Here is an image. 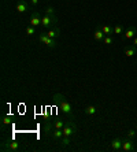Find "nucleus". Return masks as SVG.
<instances>
[{
    "instance_id": "f257e3e1",
    "label": "nucleus",
    "mask_w": 137,
    "mask_h": 152,
    "mask_svg": "<svg viewBox=\"0 0 137 152\" xmlns=\"http://www.w3.org/2000/svg\"><path fill=\"white\" fill-rule=\"evenodd\" d=\"M53 100L56 102V104L59 106V108L63 111L66 115H69V117H73L74 115L73 107H71V104L67 102L66 97H64L62 93H56V95H53Z\"/></svg>"
},
{
    "instance_id": "f03ea898",
    "label": "nucleus",
    "mask_w": 137,
    "mask_h": 152,
    "mask_svg": "<svg viewBox=\"0 0 137 152\" xmlns=\"http://www.w3.org/2000/svg\"><path fill=\"white\" fill-rule=\"evenodd\" d=\"M21 149V145L19 142L15 141V140H8V141H4L1 142V151H12V152H17Z\"/></svg>"
},
{
    "instance_id": "7ed1b4c3",
    "label": "nucleus",
    "mask_w": 137,
    "mask_h": 152,
    "mask_svg": "<svg viewBox=\"0 0 137 152\" xmlns=\"http://www.w3.org/2000/svg\"><path fill=\"white\" fill-rule=\"evenodd\" d=\"M56 17L55 15H44V17L41 18V26H44V28H53V26L56 25Z\"/></svg>"
},
{
    "instance_id": "20e7f679",
    "label": "nucleus",
    "mask_w": 137,
    "mask_h": 152,
    "mask_svg": "<svg viewBox=\"0 0 137 152\" xmlns=\"http://www.w3.org/2000/svg\"><path fill=\"white\" fill-rule=\"evenodd\" d=\"M39 40H40V42L45 44L48 48H55V47H56V41H55V39H49L48 36H47V33L40 34L39 36Z\"/></svg>"
},
{
    "instance_id": "39448f33",
    "label": "nucleus",
    "mask_w": 137,
    "mask_h": 152,
    "mask_svg": "<svg viewBox=\"0 0 137 152\" xmlns=\"http://www.w3.org/2000/svg\"><path fill=\"white\" fill-rule=\"evenodd\" d=\"M75 132H77V126H75L74 122H67V124L63 126V136H66V137L73 136Z\"/></svg>"
},
{
    "instance_id": "423d86ee",
    "label": "nucleus",
    "mask_w": 137,
    "mask_h": 152,
    "mask_svg": "<svg viewBox=\"0 0 137 152\" xmlns=\"http://www.w3.org/2000/svg\"><path fill=\"white\" fill-rule=\"evenodd\" d=\"M122 151L123 152H133V151H137L136 145H134V142L130 140L129 137L125 138L122 141Z\"/></svg>"
},
{
    "instance_id": "0eeeda50",
    "label": "nucleus",
    "mask_w": 137,
    "mask_h": 152,
    "mask_svg": "<svg viewBox=\"0 0 137 152\" xmlns=\"http://www.w3.org/2000/svg\"><path fill=\"white\" fill-rule=\"evenodd\" d=\"M30 25L32 26H41V17H40L39 12H33L32 17H30Z\"/></svg>"
},
{
    "instance_id": "6e6552de",
    "label": "nucleus",
    "mask_w": 137,
    "mask_h": 152,
    "mask_svg": "<svg viewBox=\"0 0 137 152\" xmlns=\"http://www.w3.org/2000/svg\"><path fill=\"white\" fill-rule=\"evenodd\" d=\"M136 34H137V29L134 28V26L133 28H129L127 30L123 32V37H125L126 40H133L134 37H136Z\"/></svg>"
},
{
    "instance_id": "1a4fd4ad",
    "label": "nucleus",
    "mask_w": 137,
    "mask_h": 152,
    "mask_svg": "<svg viewBox=\"0 0 137 152\" xmlns=\"http://www.w3.org/2000/svg\"><path fill=\"white\" fill-rule=\"evenodd\" d=\"M122 138H119V137H116V138H114L113 141H111V149L113 151H122Z\"/></svg>"
},
{
    "instance_id": "9d476101",
    "label": "nucleus",
    "mask_w": 137,
    "mask_h": 152,
    "mask_svg": "<svg viewBox=\"0 0 137 152\" xmlns=\"http://www.w3.org/2000/svg\"><path fill=\"white\" fill-rule=\"evenodd\" d=\"M28 10H29V1H26V0H21V1L17 4L18 12H26Z\"/></svg>"
},
{
    "instance_id": "9b49d317",
    "label": "nucleus",
    "mask_w": 137,
    "mask_h": 152,
    "mask_svg": "<svg viewBox=\"0 0 137 152\" xmlns=\"http://www.w3.org/2000/svg\"><path fill=\"white\" fill-rule=\"evenodd\" d=\"M136 52H137V47H133L132 44H130L129 47H126V48H125V55H126L127 58L134 56V55H136Z\"/></svg>"
},
{
    "instance_id": "f8f14e48",
    "label": "nucleus",
    "mask_w": 137,
    "mask_h": 152,
    "mask_svg": "<svg viewBox=\"0 0 137 152\" xmlns=\"http://www.w3.org/2000/svg\"><path fill=\"white\" fill-rule=\"evenodd\" d=\"M47 36H48L49 39H56V37H59V36H60V29L59 28L51 29V30H48V32H47Z\"/></svg>"
},
{
    "instance_id": "ddd939ff",
    "label": "nucleus",
    "mask_w": 137,
    "mask_h": 152,
    "mask_svg": "<svg viewBox=\"0 0 137 152\" xmlns=\"http://www.w3.org/2000/svg\"><path fill=\"white\" fill-rule=\"evenodd\" d=\"M51 136H52L53 140H58V141H59L60 138L63 137V129H53Z\"/></svg>"
},
{
    "instance_id": "4468645a",
    "label": "nucleus",
    "mask_w": 137,
    "mask_h": 152,
    "mask_svg": "<svg viewBox=\"0 0 137 152\" xmlns=\"http://www.w3.org/2000/svg\"><path fill=\"white\" fill-rule=\"evenodd\" d=\"M100 29L103 30V33H104L105 36H113L114 34V28L110 25H103L100 26Z\"/></svg>"
},
{
    "instance_id": "2eb2a0df",
    "label": "nucleus",
    "mask_w": 137,
    "mask_h": 152,
    "mask_svg": "<svg viewBox=\"0 0 137 152\" xmlns=\"http://www.w3.org/2000/svg\"><path fill=\"white\" fill-rule=\"evenodd\" d=\"M93 37H95L96 41H103V39L105 37V34L103 33L102 29H96L95 33H93Z\"/></svg>"
},
{
    "instance_id": "dca6fc26",
    "label": "nucleus",
    "mask_w": 137,
    "mask_h": 152,
    "mask_svg": "<svg viewBox=\"0 0 137 152\" xmlns=\"http://www.w3.org/2000/svg\"><path fill=\"white\" fill-rule=\"evenodd\" d=\"M84 111H85V115H95L96 111H97V108H96L95 106H88Z\"/></svg>"
},
{
    "instance_id": "f3484780",
    "label": "nucleus",
    "mask_w": 137,
    "mask_h": 152,
    "mask_svg": "<svg viewBox=\"0 0 137 152\" xmlns=\"http://www.w3.org/2000/svg\"><path fill=\"white\" fill-rule=\"evenodd\" d=\"M11 122H12V118L8 117V115L1 118V125H3V126H8V125H11Z\"/></svg>"
},
{
    "instance_id": "a211bd4d",
    "label": "nucleus",
    "mask_w": 137,
    "mask_h": 152,
    "mask_svg": "<svg viewBox=\"0 0 137 152\" xmlns=\"http://www.w3.org/2000/svg\"><path fill=\"white\" fill-rule=\"evenodd\" d=\"M59 144L64 145V147H67V145L70 144V137H66V136H63V137L59 140Z\"/></svg>"
},
{
    "instance_id": "6ab92c4d",
    "label": "nucleus",
    "mask_w": 137,
    "mask_h": 152,
    "mask_svg": "<svg viewBox=\"0 0 137 152\" xmlns=\"http://www.w3.org/2000/svg\"><path fill=\"white\" fill-rule=\"evenodd\" d=\"M34 33H36V26L29 25L28 28H26V34H28V36H33Z\"/></svg>"
},
{
    "instance_id": "aec40b11",
    "label": "nucleus",
    "mask_w": 137,
    "mask_h": 152,
    "mask_svg": "<svg viewBox=\"0 0 137 152\" xmlns=\"http://www.w3.org/2000/svg\"><path fill=\"white\" fill-rule=\"evenodd\" d=\"M113 42H114V40L111 36H105L104 39H103V44H105V45H111Z\"/></svg>"
},
{
    "instance_id": "412c9836",
    "label": "nucleus",
    "mask_w": 137,
    "mask_h": 152,
    "mask_svg": "<svg viewBox=\"0 0 137 152\" xmlns=\"http://www.w3.org/2000/svg\"><path fill=\"white\" fill-rule=\"evenodd\" d=\"M123 33V28L121 25H116V26H114V34H116V36H119V34H122Z\"/></svg>"
},
{
    "instance_id": "4be33fe9",
    "label": "nucleus",
    "mask_w": 137,
    "mask_h": 152,
    "mask_svg": "<svg viewBox=\"0 0 137 152\" xmlns=\"http://www.w3.org/2000/svg\"><path fill=\"white\" fill-rule=\"evenodd\" d=\"M66 124H63V121H55V122H53V127H55V129H63V126Z\"/></svg>"
},
{
    "instance_id": "5701e85b",
    "label": "nucleus",
    "mask_w": 137,
    "mask_h": 152,
    "mask_svg": "<svg viewBox=\"0 0 137 152\" xmlns=\"http://www.w3.org/2000/svg\"><path fill=\"white\" fill-rule=\"evenodd\" d=\"M52 129V124L49 122V121H47L45 122V125H44V132H47V133H49V132H52L51 130Z\"/></svg>"
},
{
    "instance_id": "b1692460",
    "label": "nucleus",
    "mask_w": 137,
    "mask_h": 152,
    "mask_svg": "<svg viewBox=\"0 0 137 152\" xmlns=\"http://www.w3.org/2000/svg\"><path fill=\"white\" fill-rule=\"evenodd\" d=\"M45 14L47 15H55V10H53V7L48 6V7L45 8Z\"/></svg>"
},
{
    "instance_id": "393cba45",
    "label": "nucleus",
    "mask_w": 137,
    "mask_h": 152,
    "mask_svg": "<svg viewBox=\"0 0 137 152\" xmlns=\"http://www.w3.org/2000/svg\"><path fill=\"white\" fill-rule=\"evenodd\" d=\"M134 136H136V130H134V129H129V132H127V137L133 138Z\"/></svg>"
},
{
    "instance_id": "a878e982",
    "label": "nucleus",
    "mask_w": 137,
    "mask_h": 152,
    "mask_svg": "<svg viewBox=\"0 0 137 152\" xmlns=\"http://www.w3.org/2000/svg\"><path fill=\"white\" fill-rule=\"evenodd\" d=\"M29 3L32 4V6H37V4H39V0H30Z\"/></svg>"
},
{
    "instance_id": "bb28decb",
    "label": "nucleus",
    "mask_w": 137,
    "mask_h": 152,
    "mask_svg": "<svg viewBox=\"0 0 137 152\" xmlns=\"http://www.w3.org/2000/svg\"><path fill=\"white\" fill-rule=\"evenodd\" d=\"M132 45H133V47H137V37H134V39H133V42H132Z\"/></svg>"
},
{
    "instance_id": "cd10ccee",
    "label": "nucleus",
    "mask_w": 137,
    "mask_h": 152,
    "mask_svg": "<svg viewBox=\"0 0 137 152\" xmlns=\"http://www.w3.org/2000/svg\"><path fill=\"white\" fill-rule=\"evenodd\" d=\"M136 129H137V124H136Z\"/></svg>"
},
{
    "instance_id": "c85d7f7f",
    "label": "nucleus",
    "mask_w": 137,
    "mask_h": 152,
    "mask_svg": "<svg viewBox=\"0 0 137 152\" xmlns=\"http://www.w3.org/2000/svg\"><path fill=\"white\" fill-rule=\"evenodd\" d=\"M26 1H30V0H26Z\"/></svg>"
},
{
    "instance_id": "c756f323",
    "label": "nucleus",
    "mask_w": 137,
    "mask_h": 152,
    "mask_svg": "<svg viewBox=\"0 0 137 152\" xmlns=\"http://www.w3.org/2000/svg\"><path fill=\"white\" fill-rule=\"evenodd\" d=\"M136 63H137V62H136Z\"/></svg>"
}]
</instances>
